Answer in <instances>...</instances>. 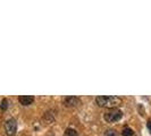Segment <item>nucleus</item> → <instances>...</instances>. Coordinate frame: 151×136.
Masks as SVG:
<instances>
[{"instance_id": "9d476101", "label": "nucleus", "mask_w": 151, "mask_h": 136, "mask_svg": "<svg viewBox=\"0 0 151 136\" xmlns=\"http://www.w3.org/2000/svg\"><path fill=\"white\" fill-rule=\"evenodd\" d=\"M148 128H149V130L151 132V120L148 121Z\"/></svg>"}, {"instance_id": "423d86ee", "label": "nucleus", "mask_w": 151, "mask_h": 136, "mask_svg": "<svg viewBox=\"0 0 151 136\" xmlns=\"http://www.w3.org/2000/svg\"><path fill=\"white\" fill-rule=\"evenodd\" d=\"M122 135L123 136H133L134 135V132H133V129L129 128V127H124L123 132H122Z\"/></svg>"}, {"instance_id": "f257e3e1", "label": "nucleus", "mask_w": 151, "mask_h": 136, "mask_svg": "<svg viewBox=\"0 0 151 136\" xmlns=\"http://www.w3.org/2000/svg\"><path fill=\"white\" fill-rule=\"evenodd\" d=\"M96 102L99 107H106L109 109H113V108H116L121 105L122 99L118 97H114V95H109V97L100 95V97H97Z\"/></svg>"}, {"instance_id": "f03ea898", "label": "nucleus", "mask_w": 151, "mask_h": 136, "mask_svg": "<svg viewBox=\"0 0 151 136\" xmlns=\"http://www.w3.org/2000/svg\"><path fill=\"white\" fill-rule=\"evenodd\" d=\"M122 117H123V112H122V110H119L118 108L109 109L104 115V118H105V120L107 122H116V121L119 120Z\"/></svg>"}, {"instance_id": "20e7f679", "label": "nucleus", "mask_w": 151, "mask_h": 136, "mask_svg": "<svg viewBox=\"0 0 151 136\" xmlns=\"http://www.w3.org/2000/svg\"><path fill=\"white\" fill-rule=\"evenodd\" d=\"M64 105L66 107H77L81 105V100L77 97H67L64 100Z\"/></svg>"}, {"instance_id": "6e6552de", "label": "nucleus", "mask_w": 151, "mask_h": 136, "mask_svg": "<svg viewBox=\"0 0 151 136\" xmlns=\"http://www.w3.org/2000/svg\"><path fill=\"white\" fill-rule=\"evenodd\" d=\"M105 136H118V134L115 129H108L105 132Z\"/></svg>"}, {"instance_id": "39448f33", "label": "nucleus", "mask_w": 151, "mask_h": 136, "mask_svg": "<svg viewBox=\"0 0 151 136\" xmlns=\"http://www.w3.org/2000/svg\"><path fill=\"white\" fill-rule=\"evenodd\" d=\"M18 101L23 106H30L34 101V97H32V95H19Z\"/></svg>"}, {"instance_id": "1a4fd4ad", "label": "nucleus", "mask_w": 151, "mask_h": 136, "mask_svg": "<svg viewBox=\"0 0 151 136\" xmlns=\"http://www.w3.org/2000/svg\"><path fill=\"white\" fill-rule=\"evenodd\" d=\"M0 108L2 109V110H6L8 108V100L7 99H4L2 101H1V106H0Z\"/></svg>"}, {"instance_id": "7ed1b4c3", "label": "nucleus", "mask_w": 151, "mask_h": 136, "mask_svg": "<svg viewBox=\"0 0 151 136\" xmlns=\"http://www.w3.org/2000/svg\"><path fill=\"white\" fill-rule=\"evenodd\" d=\"M17 130V121L14 118H10L5 122V132L8 136H14Z\"/></svg>"}, {"instance_id": "0eeeda50", "label": "nucleus", "mask_w": 151, "mask_h": 136, "mask_svg": "<svg viewBox=\"0 0 151 136\" xmlns=\"http://www.w3.org/2000/svg\"><path fill=\"white\" fill-rule=\"evenodd\" d=\"M65 136H78V134L74 128H67L65 130Z\"/></svg>"}]
</instances>
